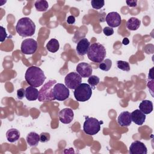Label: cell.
<instances>
[{
    "label": "cell",
    "instance_id": "obj_1",
    "mask_svg": "<svg viewBox=\"0 0 154 154\" xmlns=\"http://www.w3.org/2000/svg\"><path fill=\"white\" fill-rule=\"evenodd\" d=\"M46 78L43 71L40 67L35 66L28 68L25 74L26 82L30 86L35 88L43 85Z\"/></svg>",
    "mask_w": 154,
    "mask_h": 154
},
{
    "label": "cell",
    "instance_id": "obj_2",
    "mask_svg": "<svg viewBox=\"0 0 154 154\" xmlns=\"http://www.w3.org/2000/svg\"><path fill=\"white\" fill-rule=\"evenodd\" d=\"M16 30L21 37H31L35 33V25L30 18L22 17L18 20L16 26Z\"/></svg>",
    "mask_w": 154,
    "mask_h": 154
},
{
    "label": "cell",
    "instance_id": "obj_3",
    "mask_svg": "<svg viewBox=\"0 0 154 154\" xmlns=\"http://www.w3.org/2000/svg\"><path fill=\"white\" fill-rule=\"evenodd\" d=\"M87 56L88 59L93 62L101 63L106 57V49L100 43H92L88 48Z\"/></svg>",
    "mask_w": 154,
    "mask_h": 154
},
{
    "label": "cell",
    "instance_id": "obj_4",
    "mask_svg": "<svg viewBox=\"0 0 154 154\" xmlns=\"http://www.w3.org/2000/svg\"><path fill=\"white\" fill-rule=\"evenodd\" d=\"M56 83V80L54 79L49 80L43 85L38 91V101L48 102L55 100L53 93V88Z\"/></svg>",
    "mask_w": 154,
    "mask_h": 154
},
{
    "label": "cell",
    "instance_id": "obj_5",
    "mask_svg": "<svg viewBox=\"0 0 154 154\" xmlns=\"http://www.w3.org/2000/svg\"><path fill=\"white\" fill-rule=\"evenodd\" d=\"M85 120L83 125L84 132L90 135H94L97 134L100 130V126L103 122L98 120L94 117H89L85 116Z\"/></svg>",
    "mask_w": 154,
    "mask_h": 154
},
{
    "label": "cell",
    "instance_id": "obj_6",
    "mask_svg": "<svg viewBox=\"0 0 154 154\" xmlns=\"http://www.w3.org/2000/svg\"><path fill=\"white\" fill-rule=\"evenodd\" d=\"M75 99L79 102H85L89 100L92 94V89L90 85L86 83H81L77 87L73 92Z\"/></svg>",
    "mask_w": 154,
    "mask_h": 154
},
{
    "label": "cell",
    "instance_id": "obj_7",
    "mask_svg": "<svg viewBox=\"0 0 154 154\" xmlns=\"http://www.w3.org/2000/svg\"><path fill=\"white\" fill-rule=\"evenodd\" d=\"M53 93L55 100L63 101L69 97L70 91L65 85L61 83H57L54 86Z\"/></svg>",
    "mask_w": 154,
    "mask_h": 154
},
{
    "label": "cell",
    "instance_id": "obj_8",
    "mask_svg": "<svg viewBox=\"0 0 154 154\" xmlns=\"http://www.w3.org/2000/svg\"><path fill=\"white\" fill-rule=\"evenodd\" d=\"M66 86L72 90H75L82 82V77L76 72L68 73L64 78Z\"/></svg>",
    "mask_w": 154,
    "mask_h": 154
},
{
    "label": "cell",
    "instance_id": "obj_9",
    "mask_svg": "<svg viewBox=\"0 0 154 154\" xmlns=\"http://www.w3.org/2000/svg\"><path fill=\"white\" fill-rule=\"evenodd\" d=\"M38 45L36 40L33 38H26L22 41L20 51L26 55H32L35 52L37 49Z\"/></svg>",
    "mask_w": 154,
    "mask_h": 154
},
{
    "label": "cell",
    "instance_id": "obj_10",
    "mask_svg": "<svg viewBox=\"0 0 154 154\" xmlns=\"http://www.w3.org/2000/svg\"><path fill=\"white\" fill-rule=\"evenodd\" d=\"M107 24L111 28H116L120 26L122 23V19L120 15L115 11L109 13L105 18Z\"/></svg>",
    "mask_w": 154,
    "mask_h": 154
},
{
    "label": "cell",
    "instance_id": "obj_11",
    "mask_svg": "<svg viewBox=\"0 0 154 154\" xmlns=\"http://www.w3.org/2000/svg\"><path fill=\"white\" fill-rule=\"evenodd\" d=\"M74 113L73 110L70 108L62 109L58 113V117L60 122L64 124H69L73 119Z\"/></svg>",
    "mask_w": 154,
    "mask_h": 154
},
{
    "label": "cell",
    "instance_id": "obj_12",
    "mask_svg": "<svg viewBox=\"0 0 154 154\" xmlns=\"http://www.w3.org/2000/svg\"><path fill=\"white\" fill-rule=\"evenodd\" d=\"M147 149L145 144L140 141L132 142L129 147L130 154H147Z\"/></svg>",
    "mask_w": 154,
    "mask_h": 154
},
{
    "label": "cell",
    "instance_id": "obj_13",
    "mask_svg": "<svg viewBox=\"0 0 154 154\" xmlns=\"http://www.w3.org/2000/svg\"><path fill=\"white\" fill-rule=\"evenodd\" d=\"M76 70L81 77L87 78L90 77L91 75L93 69L90 64L85 62H82L77 65Z\"/></svg>",
    "mask_w": 154,
    "mask_h": 154
},
{
    "label": "cell",
    "instance_id": "obj_14",
    "mask_svg": "<svg viewBox=\"0 0 154 154\" xmlns=\"http://www.w3.org/2000/svg\"><path fill=\"white\" fill-rule=\"evenodd\" d=\"M117 122L122 127H128L130 126L132 123L131 113L129 111L122 112L117 118Z\"/></svg>",
    "mask_w": 154,
    "mask_h": 154
},
{
    "label": "cell",
    "instance_id": "obj_15",
    "mask_svg": "<svg viewBox=\"0 0 154 154\" xmlns=\"http://www.w3.org/2000/svg\"><path fill=\"white\" fill-rule=\"evenodd\" d=\"M90 42L86 38H81L77 43L76 46V52L77 53L81 56H83L87 54L88 48L90 47Z\"/></svg>",
    "mask_w": 154,
    "mask_h": 154
},
{
    "label": "cell",
    "instance_id": "obj_16",
    "mask_svg": "<svg viewBox=\"0 0 154 154\" xmlns=\"http://www.w3.org/2000/svg\"><path fill=\"white\" fill-rule=\"evenodd\" d=\"M131 114L132 122L134 123L141 126L144 123L146 118V114L142 112L140 109H135L133 111Z\"/></svg>",
    "mask_w": 154,
    "mask_h": 154
},
{
    "label": "cell",
    "instance_id": "obj_17",
    "mask_svg": "<svg viewBox=\"0 0 154 154\" xmlns=\"http://www.w3.org/2000/svg\"><path fill=\"white\" fill-rule=\"evenodd\" d=\"M38 90L34 87L29 86L25 89V97L29 101L35 100L38 97Z\"/></svg>",
    "mask_w": 154,
    "mask_h": 154
},
{
    "label": "cell",
    "instance_id": "obj_18",
    "mask_svg": "<svg viewBox=\"0 0 154 154\" xmlns=\"http://www.w3.org/2000/svg\"><path fill=\"white\" fill-rule=\"evenodd\" d=\"M139 109L144 114H149L153 111V103L149 100H143L139 105Z\"/></svg>",
    "mask_w": 154,
    "mask_h": 154
},
{
    "label": "cell",
    "instance_id": "obj_19",
    "mask_svg": "<svg viewBox=\"0 0 154 154\" xmlns=\"http://www.w3.org/2000/svg\"><path fill=\"white\" fill-rule=\"evenodd\" d=\"M20 137L19 131L14 128L10 129L6 132V137L10 143H14L17 141Z\"/></svg>",
    "mask_w": 154,
    "mask_h": 154
},
{
    "label": "cell",
    "instance_id": "obj_20",
    "mask_svg": "<svg viewBox=\"0 0 154 154\" xmlns=\"http://www.w3.org/2000/svg\"><path fill=\"white\" fill-rule=\"evenodd\" d=\"M26 140L29 146L35 147L40 141V135L35 132H31L27 135Z\"/></svg>",
    "mask_w": 154,
    "mask_h": 154
},
{
    "label": "cell",
    "instance_id": "obj_21",
    "mask_svg": "<svg viewBox=\"0 0 154 154\" xmlns=\"http://www.w3.org/2000/svg\"><path fill=\"white\" fill-rule=\"evenodd\" d=\"M140 20L134 17H131L126 22V27L129 30L135 31L138 29L140 26Z\"/></svg>",
    "mask_w": 154,
    "mask_h": 154
},
{
    "label": "cell",
    "instance_id": "obj_22",
    "mask_svg": "<svg viewBox=\"0 0 154 154\" xmlns=\"http://www.w3.org/2000/svg\"><path fill=\"white\" fill-rule=\"evenodd\" d=\"M46 49L48 51L55 53L58 51L60 48L58 41L55 38H51L46 44Z\"/></svg>",
    "mask_w": 154,
    "mask_h": 154
},
{
    "label": "cell",
    "instance_id": "obj_23",
    "mask_svg": "<svg viewBox=\"0 0 154 154\" xmlns=\"http://www.w3.org/2000/svg\"><path fill=\"white\" fill-rule=\"evenodd\" d=\"M34 6L37 11H45L48 8L49 5L47 1L41 0V1H35L34 3Z\"/></svg>",
    "mask_w": 154,
    "mask_h": 154
},
{
    "label": "cell",
    "instance_id": "obj_24",
    "mask_svg": "<svg viewBox=\"0 0 154 154\" xmlns=\"http://www.w3.org/2000/svg\"><path fill=\"white\" fill-rule=\"evenodd\" d=\"M112 66V61L110 59L106 58L103 60V61L100 63L99 68L103 71H108L111 69Z\"/></svg>",
    "mask_w": 154,
    "mask_h": 154
},
{
    "label": "cell",
    "instance_id": "obj_25",
    "mask_svg": "<svg viewBox=\"0 0 154 154\" xmlns=\"http://www.w3.org/2000/svg\"><path fill=\"white\" fill-rule=\"evenodd\" d=\"M117 66L118 69L123 71L129 72L130 70V66L129 63L125 61L119 60L117 61Z\"/></svg>",
    "mask_w": 154,
    "mask_h": 154
},
{
    "label": "cell",
    "instance_id": "obj_26",
    "mask_svg": "<svg viewBox=\"0 0 154 154\" xmlns=\"http://www.w3.org/2000/svg\"><path fill=\"white\" fill-rule=\"evenodd\" d=\"M91 4L93 8L99 10L103 7L105 1L103 0H92L91 1Z\"/></svg>",
    "mask_w": 154,
    "mask_h": 154
},
{
    "label": "cell",
    "instance_id": "obj_27",
    "mask_svg": "<svg viewBox=\"0 0 154 154\" xmlns=\"http://www.w3.org/2000/svg\"><path fill=\"white\" fill-rule=\"evenodd\" d=\"M99 78L96 75H91L88 79V83L92 87L97 85L99 84Z\"/></svg>",
    "mask_w": 154,
    "mask_h": 154
},
{
    "label": "cell",
    "instance_id": "obj_28",
    "mask_svg": "<svg viewBox=\"0 0 154 154\" xmlns=\"http://www.w3.org/2000/svg\"><path fill=\"white\" fill-rule=\"evenodd\" d=\"M50 138V134L48 132H42L40 134V141L42 143H46L49 141Z\"/></svg>",
    "mask_w": 154,
    "mask_h": 154
},
{
    "label": "cell",
    "instance_id": "obj_29",
    "mask_svg": "<svg viewBox=\"0 0 154 154\" xmlns=\"http://www.w3.org/2000/svg\"><path fill=\"white\" fill-rule=\"evenodd\" d=\"M103 34L106 36H110L114 34V29L109 26H105L103 29Z\"/></svg>",
    "mask_w": 154,
    "mask_h": 154
},
{
    "label": "cell",
    "instance_id": "obj_30",
    "mask_svg": "<svg viewBox=\"0 0 154 154\" xmlns=\"http://www.w3.org/2000/svg\"><path fill=\"white\" fill-rule=\"evenodd\" d=\"M0 28H1V35H0L1 38H0V40H1V42H3L5 40V38H7V34L6 33L5 29L2 26H1Z\"/></svg>",
    "mask_w": 154,
    "mask_h": 154
},
{
    "label": "cell",
    "instance_id": "obj_31",
    "mask_svg": "<svg viewBox=\"0 0 154 154\" xmlns=\"http://www.w3.org/2000/svg\"><path fill=\"white\" fill-rule=\"evenodd\" d=\"M17 96L19 99H22L24 96L25 97V90L23 88H19L17 91Z\"/></svg>",
    "mask_w": 154,
    "mask_h": 154
},
{
    "label": "cell",
    "instance_id": "obj_32",
    "mask_svg": "<svg viewBox=\"0 0 154 154\" xmlns=\"http://www.w3.org/2000/svg\"><path fill=\"white\" fill-rule=\"evenodd\" d=\"M126 4L129 7H135L137 5V0H133V1H126Z\"/></svg>",
    "mask_w": 154,
    "mask_h": 154
},
{
    "label": "cell",
    "instance_id": "obj_33",
    "mask_svg": "<svg viewBox=\"0 0 154 154\" xmlns=\"http://www.w3.org/2000/svg\"><path fill=\"white\" fill-rule=\"evenodd\" d=\"M67 22L69 24H73L75 22V17L73 16H69L67 17Z\"/></svg>",
    "mask_w": 154,
    "mask_h": 154
},
{
    "label": "cell",
    "instance_id": "obj_34",
    "mask_svg": "<svg viewBox=\"0 0 154 154\" xmlns=\"http://www.w3.org/2000/svg\"><path fill=\"white\" fill-rule=\"evenodd\" d=\"M122 43L124 45H128L129 43V40L127 37H125L122 40Z\"/></svg>",
    "mask_w": 154,
    "mask_h": 154
},
{
    "label": "cell",
    "instance_id": "obj_35",
    "mask_svg": "<svg viewBox=\"0 0 154 154\" xmlns=\"http://www.w3.org/2000/svg\"><path fill=\"white\" fill-rule=\"evenodd\" d=\"M152 70H153V68L150 69V72L149 73L148 78H149V79H152V80H153V73H152Z\"/></svg>",
    "mask_w": 154,
    "mask_h": 154
}]
</instances>
